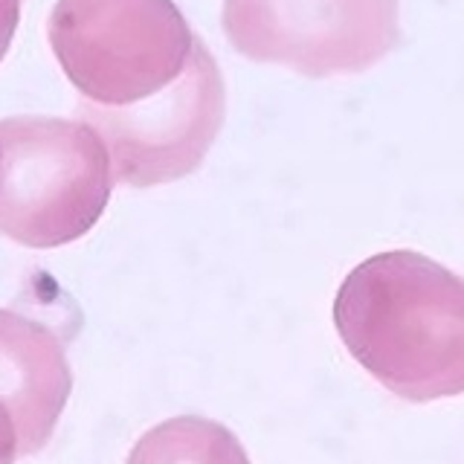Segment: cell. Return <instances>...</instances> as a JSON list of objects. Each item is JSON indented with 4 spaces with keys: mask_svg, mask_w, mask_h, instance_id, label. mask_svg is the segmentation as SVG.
<instances>
[{
    "mask_svg": "<svg viewBox=\"0 0 464 464\" xmlns=\"http://www.w3.org/2000/svg\"><path fill=\"white\" fill-rule=\"evenodd\" d=\"M334 325L362 369L412 403L464 395V276L412 250L345 276Z\"/></svg>",
    "mask_w": 464,
    "mask_h": 464,
    "instance_id": "6da1fadb",
    "label": "cell"
},
{
    "mask_svg": "<svg viewBox=\"0 0 464 464\" xmlns=\"http://www.w3.org/2000/svg\"><path fill=\"white\" fill-rule=\"evenodd\" d=\"M105 140L84 120H0V236L35 250L87 236L113 192Z\"/></svg>",
    "mask_w": 464,
    "mask_h": 464,
    "instance_id": "7a4b0ae2",
    "label": "cell"
},
{
    "mask_svg": "<svg viewBox=\"0 0 464 464\" xmlns=\"http://www.w3.org/2000/svg\"><path fill=\"white\" fill-rule=\"evenodd\" d=\"M47 38L82 102L130 108L180 79L198 35L174 0H58Z\"/></svg>",
    "mask_w": 464,
    "mask_h": 464,
    "instance_id": "3957f363",
    "label": "cell"
},
{
    "mask_svg": "<svg viewBox=\"0 0 464 464\" xmlns=\"http://www.w3.org/2000/svg\"><path fill=\"white\" fill-rule=\"evenodd\" d=\"M401 0H224L221 26L244 58L311 79L360 72L398 44Z\"/></svg>",
    "mask_w": 464,
    "mask_h": 464,
    "instance_id": "277c9868",
    "label": "cell"
},
{
    "mask_svg": "<svg viewBox=\"0 0 464 464\" xmlns=\"http://www.w3.org/2000/svg\"><path fill=\"white\" fill-rule=\"evenodd\" d=\"M79 113L105 140L116 183L149 188L192 174L209 154L227 116V84L215 55L195 38L180 79L130 108L79 102Z\"/></svg>",
    "mask_w": 464,
    "mask_h": 464,
    "instance_id": "5b68a950",
    "label": "cell"
},
{
    "mask_svg": "<svg viewBox=\"0 0 464 464\" xmlns=\"http://www.w3.org/2000/svg\"><path fill=\"white\" fill-rule=\"evenodd\" d=\"M70 389L72 372L53 328L21 311L0 308V406L18 432L21 456L47 447Z\"/></svg>",
    "mask_w": 464,
    "mask_h": 464,
    "instance_id": "8992f818",
    "label": "cell"
},
{
    "mask_svg": "<svg viewBox=\"0 0 464 464\" xmlns=\"http://www.w3.org/2000/svg\"><path fill=\"white\" fill-rule=\"evenodd\" d=\"M125 464H250V456L224 424L180 415L145 432Z\"/></svg>",
    "mask_w": 464,
    "mask_h": 464,
    "instance_id": "52a82bcc",
    "label": "cell"
},
{
    "mask_svg": "<svg viewBox=\"0 0 464 464\" xmlns=\"http://www.w3.org/2000/svg\"><path fill=\"white\" fill-rule=\"evenodd\" d=\"M21 6H24V0H0V62L6 58V53L12 47V38L18 33Z\"/></svg>",
    "mask_w": 464,
    "mask_h": 464,
    "instance_id": "ba28073f",
    "label": "cell"
},
{
    "mask_svg": "<svg viewBox=\"0 0 464 464\" xmlns=\"http://www.w3.org/2000/svg\"><path fill=\"white\" fill-rule=\"evenodd\" d=\"M18 453V432H14V424L9 412L0 406V464H12Z\"/></svg>",
    "mask_w": 464,
    "mask_h": 464,
    "instance_id": "9c48e42d",
    "label": "cell"
}]
</instances>
